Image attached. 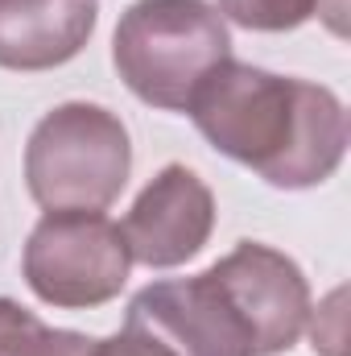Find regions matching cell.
<instances>
[{
	"mask_svg": "<svg viewBox=\"0 0 351 356\" xmlns=\"http://www.w3.org/2000/svg\"><path fill=\"white\" fill-rule=\"evenodd\" d=\"M186 112L219 154L252 166L268 186H318L348 154V112L335 91L236 58L207 75Z\"/></svg>",
	"mask_w": 351,
	"mask_h": 356,
	"instance_id": "obj_1",
	"label": "cell"
},
{
	"mask_svg": "<svg viewBox=\"0 0 351 356\" xmlns=\"http://www.w3.org/2000/svg\"><path fill=\"white\" fill-rule=\"evenodd\" d=\"M232 58V33L207 0H137L112 38V63L149 108L186 112L215 67Z\"/></svg>",
	"mask_w": 351,
	"mask_h": 356,
	"instance_id": "obj_2",
	"label": "cell"
},
{
	"mask_svg": "<svg viewBox=\"0 0 351 356\" xmlns=\"http://www.w3.org/2000/svg\"><path fill=\"white\" fill-rule=\"evenodd\" d=\"M128 170V129L99 104L46 112L25 145V182L46 211H103L120 199Z\"/></svg>",
	"mask_w": 351,
	"mask_h": 356,
	"instance_id": "obj_3",
	"label": "cell"
},
{
	"mask_svg": "<svg viewBox=\"0 0 351 356\" xmlns=\"http://www.w3.org/2000/svg\"><path fill=\"white\" fill-rule=\"evenodd\" d=\"M128 245L103 211H46L25 245L29 290L67 311L103 307L128 282Z\"/></svg>",
	"mask_w": 351,
	"mask_h": 356,
	"instance_id": "obj_4",
	"label": "cell"
},
{
	"mask_svg": "<svg viewBox=\"0 0 351 356\" xmlns=\"http://www.w3.org/2000/svg\"><path fill=\"white\" fill-rule=\"evenodd\" d=\"M207 273L240 319L252 356H281L298 344L310 319V286L293 257L261 241H240Z\"/></svg>",
	"mask_w": 351,
	"mask_h": 356,
	"instance_id": "obj_5",
	"label": "cell"
},
{
	"mask_svg": "<svg viewBox=\"0 0 351 356\" xmlns=\"http://www.w3.org/2000/svg\"><path fill=\"white\" fill-rule=\"evenodd\" d=\"M128 323L174 356H252L248 336L211 273L166 277L128 302Z\"/></svg>",
	"mask_w": 351,
	"mask_h": 356,
	"instance_id": "obj_6",
	"label": "cell"
},
{
	"mask_svg": "<svg viewBox=\"0 0 351 356\" xmlns=\"http://www.w3.org/2000/svg\"><path fill=\"white\" fill-rule=\"evenodd\" d=\"M211 228H215L211 186L194 170L174 162L137 195L120 232L132 261L149 269H174L211 241Z\"/></svg>",
	"mask_w": 351,
	"mask_h": 356,
	"instance_id": "obj_7",
	"label": "cell"
},
{
	"mask_svg": "<svg viewBox=\"0 0 351 356\" xmlns=\"http://www.w3.org/2000/svg\"><path fill=\"white\" fill-rule=\"evenodd\" d=\"M95 0H0V67L50 71L95 33Z\"/></svg>",
	"mask_w": 351,
	"mask_h": 356,
	"instance_id": "obj_8",
	"label": "cell"
},
{
	"mask_svg": "<svg viewBox=\"0 0 351 356\" xmlns=\"http://www.w3.org/2000/svg\"><path fill=\"white\" fill-rule=\"evenodd\" d=\"M91 336L46 327L21 302L0 298V356H91Z\"/></svg>",
	"mask_w": 351,
	"mask_h": 356,
	"instance_id": "obj_9",
	"label": "cell"
},
{
	"mask_svg": "<svg viewBox=\"0 0 351 356\" xmlns=\"http://www.w3.org/2000/svg\"><path fill=\"white\" fill-rule=\"evenodd\" d=\"M314 13H318V0H219V17L244 29H261V33L298 29Z\"/></svg>",
	"mask_w": 351,
	"mask_h": 356,
	"instance_id": "obj_10",
	"label": "cell"
},
{
	"mask_svg": "<svg viewBox=\"0 0 351 356\" xmlns=\"http://www.w3.org/2000/svg\"><path fill=\"white\" fill-rule=\"evenodd\" d=\"M91 356H174V353H166V348H162L153 336H145L141 327L124 323V332H116V336H108V340H95Z\"/></svg>",
	"mask_w": 351,
	"mask_h": 356,
	"instance_id": "obj_11",
	"label": "cell"
}]
</instances>
